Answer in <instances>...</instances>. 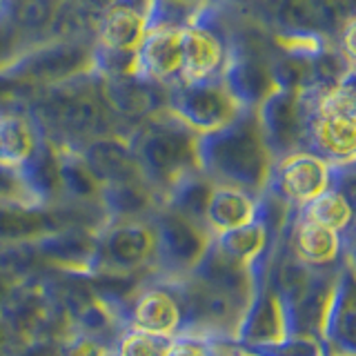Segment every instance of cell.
<instances>
[{
	"label": "cell",
	"mask_w": 356,
	"mask_h": 356,
	"mask_svg": "<svg viewBox=\"0 0 356 356\" xmlns=\"http://www.w3.org/2000/svg\"><path fill=\"white\" fill-rule=\"evenodd\" d=\"M58 356H111V348L87 334L70 330L58 343Z\"/></svg>",
	"instance_id": "cell-33"
},
{
	"label": "cell",
	"mask_w": 356,
	"mask_h": 356,
	"mask_svg": "<svg viewBox=\"0 0 356 356\" xmlns=\"http://www.w3.org/2000/svg\"><path fill=\"white\" fill-rule=\"evenodd\" d=\"M165 109L194 134H209L229 125L245 109L222 78L203 83H178L170 87Z\"/></svg>",
	"instance_id": "cell-10"
},
{
	"label": "cell",
	"mask_w": 356,
	"mask_h": 356,
	"mask_svg": "<svg viewBox=\"0 0 356 356\" xmlns=\"http://www.w3.org/2000/svg\"><path fill=\"white\" fill-rule=\"evenodd\" d=\"M332 185V165L316 154L300 149L274 161L265 189L287 207L300 209Z\"/></svg>",
	"instance_id": "cell-13"
},
{
	"label": "cell",
	"mask_w": 356,
	"mask_h": 356,
	"mask_svg": "<svg viewBox=\"0 0 356 356\" xmlns=\"http://www.w3.org/2000/svg\"><path fill=\"white\" fill-rule=\"evenodd\" d=\"M289 337V321L283 300L265 281L254 289L248 307L238 321L234 345L245 348V345H263L274 343Z\"/></svg>",
	"instance_id": "cell-17"
},
{
	"label": "cell",
	"mask_w": 356,
	"mask_h": 356,
	"mask_svg": "<svg viewBox=\"0 0 356 356\" xmlns=\"http://www.w3.org/2000/svg\"><path fill=\"white\" fill-rule=\"evenodd\" d=\"M0 316L20 343L63 339L70 332V318L47 270L18 281L0 307Z\"/></svg>",
	"instance_id": "cell-5"
},
{
	"label": "cell",
	"mask_w": 356,
	"mask_h": 356,
	"mask_svg": "<svg viewBox=\"0 0 356 356\" xmlns=\"http://www.w3.org/2000/svg\"><path fill=\"white\" fill-rule=\"evenodd\" d=\"M81 159L85 161L87 170L103 185L136 181L140 176L138 163L134 159V152L125 136H100L85 143L81 149Z\"/></svg>",
	"instance_id": "cell-22"
},
{
	"label": "cell",
	"mask_w": 356,
	"mask_h": 356,
	"mask_svg": "<svg viewBox=\"0 0 356 356\" xmlns=\"http://www.w3.org/2000/svg\"><path fill=\"white\" fill-rule=\"evenodd\" d=\"M216 0H152L149 27H183Z\"/></svg>",
	"instance_id": "cell-30"
},
{
	"label": "cell",
	"mask_w": 356,
	"mask_h": 356,
	"mask_svg": "<svg viewBox=\"0 0 356 356\" xmlns=\"http://www.w3.org/2000/svg\"><path fill=\"white\" fill-rule=\"evenodd\" d=\"M181 27H149L136 49V78L161 87L181 83Z\"/></svg>",
	"instance_id": "cell-19"
},
{
	"label": "cell",
	"mask_w": 356,
	"mask_h": 356,
	"mask_svg": "<svg viewBox=\"0 0 356 356\" xmlns=\"http://www.w3.org/2000/svg\"><path fill=\"white\" fill-rule=\"evenodd\" d=\"M259 196L243 192L236 187L214 185L205 209V225L211 234H220L256 218Z\"/></svg>",
	"instance_id": "cell-25"
},
{
	"label": "cell",
	"mask_w": 356,
	"mask_h": 356,
	"mask_svg": "<svg viewBox=\"0 0 356 356\" xmlns=\"http://www.w3.org/2000/svg\"><path fill=\"white\" fill-rule=\"evenodd\" d=\"M163 283L172 287L181 307V325L176 337H192L205 343H234L238 321L245 312L243 305L225 294L214 292L189 274Z\"/></svg>",
	"instance_id": "cell-6"
},
{
	"label": "cell",
	"mask_w": 356,
	"mask_h": 356,
	"mask_svg": "<svg viewBox=\"0 0 356 356\" xmlns=\"http://www.w3.org/2000/svg\"><path fill=\"white\" fill-rule=\"evenodd\" d=\"M74 3L81 7L85 14H89L92 18L98 20L100 16H103V11L114 3V0H74Z\"/></svg>",
	"instance_id": "cell-37"
},
{
	"label": "cell",
	"mask_w": 356,
	"mask_h": 356,
	"mask_svg": "<svg viewBox=\"0 0 356 356\" xmlns=\"http://www.w3.org/2000/svg\"><path fill=\"white\" fill-rule=\"evenodd\" d=\"M149 220L156 236L152 261L154 281H176L187 276L205 254L214 234L163 205Z\"/></svg>",
	"instance_id": "cell-8"
},
{
	"label": "cell",
	"mask_w": 356,
	"mask_h": 356,
	"mask_svg": "<svg viewBox=\"0 0 356 356\" xmlns=\"http://www.w3.org/2000/svg\"><path fill=\"white\" fill-rule=\"evenodd\" d=\"M316 96V89L274 87L256 107L261 134L274 161L305 149L307 118Z\"/></svg>",
	"instance_id": "cell-9"
},
{
	"label": "cell",
	"mask_w": 356,
	"mask_h": 356,
	"mask_svg": "<svg viewBox=\"0 0 356 356\" xmlns=\"http://www.w3.org/2000/svg\"><path fill=\"white\" fill-rule=\"evenodd\" d=\"M241 350L250 356H330L325 343L318 337H307V334H289L281 341L245 345Z\"/></svg>",
	"instance_id": "cell-31"
},
{
	"label": "cell",
	"mask_w": 356,
	"mask_h": 356,
	"mask_svg": "<svg viewBox=\"0 0 356 356\" xmlns=\"http://www.w3.org/2000/svg\"><path fill=\"white\" fill-rule=\"evenodd\" d=\"M18 345H22V343L14 337V332L9 330L5 318L0 316V356H11L18 350Z\"/></svg>",
	"instance_id": "cell-36"
},
{
	"label": "cell",
	"mask_w": 356,
	"mask_h": 356,
	"mask_svg": "<svg viewBox=\"0 0 356 356\" xmlns=\"http://www.w3.org/2000/svg\"><path fill=\"white\" fill-rule=\"evenodd\" d=\"M209 345H211V356H250L234 343H209Z\"/></svg>",
	"instance_id": "cell-38"
},
{
	"label": "cell",
	"mask_w": 356,
	"mask_h": 356,
	"mask_svg": "<svg viewBox=\"0 0 356 356\" xmlns=\"http://www.w3.org/2000/svg\"><path fill=\"white\" fill-rule=\"evenodd\" d=\"M16 283H18V281H14V278H9V276H5V274H0V307L5 305V300L9 298L11 289H14Z\"/></svg>",
	"instance_id": "cell-39"
},
{
	"label": "cell",
	"mask_w": 356,
	"mask_h": 356,
	"mask_svg": "<svg viewBox=\"0 0 356 356\" xmlns=\"http://www.w3.org/2000/svg\"><path fill=\"white\" fill-rule=\"evenodd\" d=\"M98 203L103 207L105 222L149 220L163 203L154 189L143 181H122L100 187Z\"/></svg>",
	"instance_id": "cell-23"
},
{
	"label": "cell",
	"mask_w": 356,
	"mask_h": 356,
	"mask_svg": "<svg viewBox=\"0 0 356 356\" xmlns=\"http://www.w3.org/2000/svg\"><path fill=\"white\" fill-rule=\"evenodd\" d=\"M232 42L214 25V7L205 9L181 27V83H203L220 78L229 60Z\"/></svg>",
	"instance_id": "cell-12"
},
{
	"label": "cell",
	"mask_w": 356,
	"mask_h": 356,
	"mask_svg": "<svg viewBox=\"0 0 356 356\" xmlns=\"http://www.w3.org/2000/svg\"><path fill=\"white\" fill-rule=\"evenodd\" d=\"M341 265L321 267V270L312 272V278L305 287V292L300 294V298L294 303V307L287 312L289 334H307V337L321 339L323 318H325V309H327V303L332 298L334 283H337Z\"/></svg>",
	"instance_id": "cell-24"
},
{
	"label": "cell",
	"mask_w": 356,
	"mask_h": 356,
	"mask_svg": "<svg viewBox=\"0 0 356 356\" xmlns=\"http://www.w3.org/2000/svg\"><path fill=\"white\" fill-rule=\"evenodd\" d=\"M189 276H194L196 281L211 287L214 292L229 296L243 307H248L254 289L259 287V283H256V278L252 274V267L232 259V256H227L222 250H218L214 236H211V243L207 245L205 254L200 256V261L196 263L194 270L189 272Z\"/></svg>",
	"instance_id": "cell-21"
},
{
	"label": "cell",
	"mask_w": 356,
	"mask_h": 356,
	"mask_svg": "<svg viewBox=\"0 0 356 356\" xmlns=\"http://www.w3.org/2000/svg\"><path fill=\"white\" fill-rule=\"evenodd\" d=\"M122 325L165 337H176L181 325V307L172 287L163 281H149L129 300L122 312Z\"/></svg>",
	"instance_id": "cell-20"
},
{
	"label": "cell",
	"mask_w": 356,
	"mask_h": 356,
	"mask_svg": "<svg viewBox=\"0 0 356 356\" xmlns=\"http://www.w3.org/2000/svg\"><path fill=\"white\" fill-rule=\"evenodd\" d=\"M58 176L67 203H98L100 183L87 170L78 152L58 149Z\"/></svg>",
	"instance_id": "cell-29"
},
{
	"label": "cell",
	"mask_w": 356,
	"mask_h": 356,
	"mask_svg": "<svg viewBox=\"0 0 356 356\" xmlns=\"http://www.w3.org/2000/svg\"><path fill=\"white\" fill-rule=\"evenodd\" d=\"M352 16L350 0H276L274 20L285 36L325 38L339 31Z\"/></svg>",
	"instance_id": "cell-14"
},
{
	"label": "cell",
	"mask_w": 356,
	"mask_h": 356,
	"mask_svg": "<svg viewBox=\"0 0 356 356\" xmlns=\"http://www.w3.org/2000/svg\"><path fill=\"white\" fill-rule=\"evenodd\" d=\"M165 356H211V345L192 337H174Z\"/></svg>",
	"instance_id": "cell-35"
},
{
	"label": "cell",
	"mask_w": 356,
	"mask_h": 356,
	"mask_svg": "<svg viewBox=\"0 0 356 356\" xmlns=\"http://www.w3.org/2000/svg\"><path fill=\"white\" fill-rule=\"evenodd\" d=\"M174 337L154 334L136 327H125L111 350V356H165Z\"/></svg>",
	"instance_id": "cell-32"
},
{
	"label": "cell",
	"mask_w": 356,
	"mask_h": 356,
	"mask_svg": "<svg viewBox=\"0 0 356 356\" xmlns=\"http://www.w3.org/2000/svg\"><path fill=\"white\" fill-rule=\"evenodd\" d=\"M27 114L56 149L78 152L94 138L120 136V116L109 103L105 78L94 70L38 89Z\"/></svg>",
	"instance_id": "cell-1"
},
{
	"label": "cell",
	"mask_w": 356,
	"mask_h": 356,
	"mask_svg": "<svg viewBox=\"0 0 356 356\" xmlns=\"http://www.w3.org/2000/svg\"><path fill=\"white\" fill-rule=\"evenodd\" d=\"M305 149L327 165H354L356 100L352 83L318 92L305 129Z\"/></svg>",
	"instance_id": "cell-4"
},
{
	"label": "cell",
	"mask_w": 356,
	"mask_h": 356,
	"mask_svg": "<svg viewBox=\"0 0 356 356\" xmlns=\"http://www.w3.org/2000/svg\"><path fill=\"white\" fill-rule=\"evenodd\" d=\"M0 200H11V203H27V205H38L33 203L29 189L22 181L20 172L16 167H9L0 163Z\"/></svg>",
	"instance_id": "cell-34"
},
{
	"label": "cell",
	"mask_w": 356,
	"mask_h": 356,
	"mask_svg": "<svg viewBox=\"0 0 356 356\" xmlns=\"http://www.w3.org/2000/svg\"><path fill=\"white\" fill-rule=\"evenodd\" d=\"M105 225L100 203H60V205H27L0 200V243H31L65 227Z\"/></svg>",
	"instance_id": "cell-7"
},
{
	"label": "cell",
	"mask_w": 356,
	"mask_h": 356,
	"mask_svg": "<svg viewBox=\"0 0 356 356\" xmlns=\"http://www.w3.org/2000/svg\"><path fill=\"white\" fill-rule=\"evenodd\" d=\"M42 134L27 111L7 109L0 114V163L22 167L36 152Z\"/></svg>",
	"instance_id": "cell-26"
},
{
	"label": "cell",
	"mask_w": 356,
	"mask_h": 356,
	"mask_svg": "<svg viewBox=\"0 0 356 356\" xmlns=\"http://www.w3.org/2000/svg\"><path fill=\"white\" fill-rule=\"evenodd\" d=\"M196 140L198 134L167 109L147 116L127 136L143 181L154 189L161 203L181 178L198 170Z\"/></svg>",
	"instance_id": "cell-3"
},
{
	"label": "cell",
	"mask_w": 356,
	"mask_h": 356,
	"mask_svg": "<svg viewBox=\"0 0 356 356\" xmlns=\"http://www.w3.org/2000/svg\"><path fill=\"white\" fill-rule=\"evenodd\" d=\"M354 270L348 259L339 270L334 292L325 309L321 327V341L330 356H354L356 352V303H354Z\"/></svg>",
	"instance_id": "cell-15"
},
{
	"label": "cell",
	"mask_w": 356,
	"mask_h": 356,
	"mask_svg": "<svg viewBox=\"0 0 356 356\" xmlns=\"http://www.w3.org/2000/svg\"><path fill=\"white\" fill-rule=\"evenodd\" d=\"M198 170L214 185L236 187L259 196L270 178L274 159L259 127L256 109H243L238 118L196 140Z\"/></svg>",
	"instance_id": "cell-2"
},
{
	"label": "cell",
	"mask_w": 356,
	"mask_h": 356,
	"mask_svg": "<svg viewBox=\"0 0 356 356\" xmlns=\"http://www.w3.org/2000/svg\"><path fill=\"white\" fill-rule=\"evenodd\" d=\"M211 189H214V183H211L200 170H196L192 174H187L185 178H181V181L167 192V196L163 198V207L198 222V225H205V209L209 203Z\"/></svg>",
	"instance_id": "cell-27"
},
{
	"label": "cell",
	"mask_w": 356,
	"mask_h": 356,
	"mask_svg": "<svg viewBox=\"0 0 356 356\" xmlns=\"http://www.w3.org/2000/svg\"><path fill=\"white\" fill-rule=\"evenodd\" d=\"M303 218H309L318 225L327 227L341 236H352L354 225V200L334 187H327L325 192L312 198L307 205L296 209Z\"/></svg>",
	"instance_id": "cell-28"
},
{
	"label": "cell",
	"mask_w": 356,
	"mask_h": 356,
	"mask_svg": "<svg viewBox=\"0 0 356 356\" xmlns=\"http://www.w3.org/2000/svg\"><path fill=\"white\" fill-rule=\"evenodd\" d=\"M287 243L296 259L314 270L337 267L352 259V236H341L314 220L303 218L298 211H294L287 225Z\"/></svg>",
	"instance_id": "cell-16"
},
{
	"label": "cell",
	"mask_w": 356,
	"mask_h": 356,
	"mask_svg": "<svg viewBox=\"0 0 356 356\" xmlns=\"http://www.w3.org/2000/svg\"><path fill=\"white\" fill-rule=\"evenodd\" d=\"M156 236L152 220L105 222L96 236L92 274H134L152 270Z\"/></svg>",
	"instance_id": "cell-11"
},
{
	"label": "cell",
	"mask_w": 356,
	"mask_h": 356,
	"mask_svg": "<svg viewBox=\"0 0 356 356\" xmlns=\"http://www.w3.org/2000/svg\"><path fill=\"white\" fill-rule=\"evenodd\" d=\"M98 229L92 227H65L38 241H31V248L47 270L92 274L96 259Z\"/></svg>",
	"instance_id": "cell-18"
}]
</instances>
